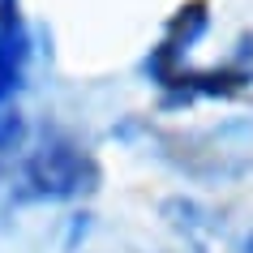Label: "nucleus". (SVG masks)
Instances as JSON below:
<instances>
[{
	"mask_svg": "<svg viewBox=\"0 0 253 253\" xmlns=\"http://www.w3.org/2000/svg\"><path fill=\"white\" fill-rule=\"evenodd\" d=\"M103 168L90 146L65 129H47L9 159V202L13 206H69L99 193Z\"/></svg>",
	"mask_w": 253,
	"mask_h": 253,
	"instance_id": "f257e3e1",
	"label": "nucleus"
},
{
	"mask_svg": "<svg viewBox=\"0 0 253 253\" xmlns=\"http://www.w3.org/2000/svg\"><path fill=\"white\" fill-rule=\"evenodd\" d=\"M86 253H137V249H86Z\"/></svg>",
	"mask_w": 253,
	"mask_h": 253,
	"instance_id": "0eeeda50",
	"label": "nucleus"
},
{
	"mask_svg": "<svg viewBox=\"0 0 253 253\" xmlns=\"http://www.w3.org/2000/svg\"><path fill=\"white\" fill-rule=\"evenodd\" d=\"M22 22H26V17H22V0H0V35L22 26Z\"/></svg>",
	"mask_w": 253,
	"mask_h": 253,
	"instance_id": "423d86ee",
	"label": "nucleus"
},
{
	"mask_svg": "<svg viewBox=\"0 0 253 253\" xmlns=\"http://www.w3.org/2000/svg\"><path fill=\"white\" fill-rule=\"evenodd\" d=\"M30 65H35V30L30 22L0 35V107H13V99L26 90Z\"/></svg>",
	"mask_w": 253,
	"mask_h": 253,
	"instance_id": "20e7f679",
	"label": "nucleus"
},
{
	"mask_svg": "<svg viewBox=\"0 0 253 253\" xmlns=\"http://www.w3.org/2000/svg\"><path fill=\"white\" fill-rule=\"evenodd\" d=\"M206 30H211L206 0L185 4V9L172 17L168 35H163V39L150 47V56L142 60V78H150V82H155V90H163L172 78H180V73L189 69V52L202 43V35H206Z\"/></svg>",
	"mask_w": 253,
	"mask_h": 253,
	"instance_id": "7ed1b4c3",
	"label": "nucleus"
},
{
	"mask_svg": "<svg viewBox=\"0 0 253 253\" xmlns=\"http://www.w3.org/2000/svg\"><path fill=\"white\" fill-rule=\"evenodd\" d=\"M30 142V125L26 116L13 107H0V159H13V155H22Z\"/></svg>",
	"mask_w": 253,
	"mask_h": 253,
	"instance_id": "39448f33",
	"label": "nucleus"
},
{
	"mask_svg": "<svg viewBox=\"0 0 253 253\" xmlns=\"http://www.w3.org/2000/svg\"><path fill=\"white\" fill-rule=\"evenodd\" d=\"M159 219L189 253H253V214L245 211L172 193L159 202Z\"/></svg>",
	"mask_w": 253,
	"mask_h": 253,
	"instance_id": "f03ea898",
	"label": "nucleus"
}]
</instances>
